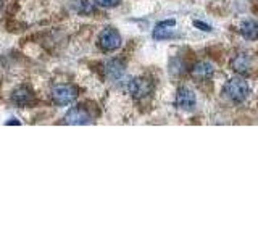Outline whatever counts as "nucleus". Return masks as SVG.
Wrapping results in <instances>:
<instances>
[{"instance_id":"39448f33","label":"nucleus","mask_w":258,"mask_h":242,"mask_svg":"<svg viewBox=\"0 0 258 242\" xmlns=\"http://www.w3.org/2000/svg\"><path fill=\"white\" fill-rule=\"evenodd\" d=\"M64 121L68 125H87L91 123V115L81 107H73L68 110V113L64 115Z\"/></svg>"},{"instance_id":"2eb2a0df","label":"nucleus","mask_w":258,"mask_h":242,"mask_svg":"<svg viewBox=\"0 0 258 242\" xmlns=\"http://www.w3.org/2000/svg\"><path fill=\"white\" fill-rule=\"evenodd\" d=\"M194 26H197L200 29H204V31H212V26L210 24H205V23H200V21H194Z\"/></svg>"},{"instance_id":"4468645a","label":"nucleus","mask_w":258,"mask_h":242,"mask_svg":"<svg viewBox=\"0 0 258 242\" xmlns=\"http://www.w3.org/2000/svg\"><path fill=\"white\" fill-rule=\"evenodd\" d=\"M97 4H99L100 7H105V8H111V7H116L119 5L121 0H95Z\"/></svg>"},{"instance_id":"9d476101","label":"nucleus","mask_w":258,"mask_h":242,"mask_svg":"<svg viewBox=\"0 0 258 242\" xmlns=\"http://www.w3.org/2000/svg\"><path fill=\"white\" fill-rule=\"evenodd\" d=\"M250 56L247 53H239L231 60V68L236 73H247L250 68Z\"/></svg>"},{"instance_id":"9b49d317","label":"nucleus","mask_w":258,"mask_h":242,"mask_svg":"<svg viewBox=\"0 0 258 242\" xmlns=\"http://www.w3.org/2000/svg\"><path fill=\"white\" fill-rule=\"evenodd\" d=\"M240 34L248 40L258 39V24L253 20L244 21L240 24Z\"/></svg>"},{"instance_id":"0eeeda50","label":"nucleus","mask_w":258,"mask_h":242,"mask_svg":"<svg viewBox=\"0 0 258 242\" xmlns=\"http://www.w3.org/2000/svg\"><path fill=\"white\" fill-rule=\"evenodd\" d=\"M215 68L213 65H210L207 62H200L197 65H194V68L190 70V78L196 81H205L213 76Z\"/></svg>"},{"instance_id":"f257e3e1","label":"nucleus","mask_w":258,"mask_h":242,"mask_svg":"<svg viewBox=\"0 0 258 242\" xmlns=\"http://www.w3.org/2000/svg\"><path fill=\"white\" fill-rule=\"evenodd\" d=\"M224 94L229 97L232 102H242L248 94V86L244 79L232 78L224 86Z\"/></svg>"},{"instance_id":"20e7f679","label":"nucleus","mask_w":258,"mask_h":242,"mask_svg":"<svg viewBox=\"0 0 258 242\" xmlns=\"http://www.w3.org/2000/svg\"><path fill=\"white\" fill-rule=\"evenodd\" d=\"M99 45L102 47V50L105 52H111L116 50V48L121 47V36L116 29L113 28H107L100 32L99 36Z\"/></svg>"},{"instance_id":"1a4fd4ad","label":"nucleus","mask_w":258,"mask_h":242,"mask_svg":"<svg viewBox=\"0 0 258 242\" xmlns=\"http://www.w3.org/2000/svg\"><path fill=\"white\" fill-rule=\"evenodd\" d=\"M174 26H176V21H173V20L158 23L155 31H153V37H155V39H169V37H174L176 32H174V29H171Z\"/></svg>"},{"instance_id":"6e6552de","label":"nucleus","mask_w":258,"mask_h":242,"mask_svg":"<svg viewBox=\"0 0 258 242\" xmlns=\"http://www.w3.org/2000/svg\"><path fill=\"white\" fill-rule=\"evenodd\" d=\"M12 100L18 105V107H28V105L32 103V100H34V94H32V91L29 87L21 86L18 89H15V92L12 95Z\"/></svg>"},{"instance_id":"7ed1b4c3","label":"nucleus","mask_w":258,"mask_h":242,"mask_svg":"<svg viewBox=\"0 0 258 242\" xmlns=\"http://www.w3.org/2000/svg\"><path fill=\"white\" fill-rule=\"evenodd\" d=\"M127 91L131 94L134 99L141 100L145 99L147 95L152 94L153 91V86H152V81H149L147 78H134L129 81L127 84Z\"/></svg>"},{"instance_id":"423d86ee","label":"nucleus","mask_w":258,"mask_h":242,"mask_svg":"<svg viewBox=\"0 0 258 242\" xmlns=\"http://www.w3.org/2000/svg\"><path fill=\"white\" fill-rule=\"evenodd\" d=\"M176 105L179 107L181 110H190L194 108V105H196V95L187 87H181L177 89L176 92Z\"/></svg>"},{"instance_id":"f8f14e48","label":"nucleus","mask_w":258,"mask_h":242,"mask_svg":"<svg viewBox=\"0 0 258 242\" xmlns=\"http://www.w3.org/2000/svg\"><path fill=\"white\" fill-rule=\"evenodd\" d=\"M105 70H107V75L111 79H118L124 75V65L121 63L119 60H111L105 65Z\"/></svg>"},{"instance_id":"f03ea898","label":"nucleus","mask_w":258,"mask_h":242,"mask_svg":"<svg viewBox=\"0 0 258 242\" xmlns=\"http://www.w3.org/2000/svg\"><path fill=\"white\" fill-rule=\"evenodd\" d=\"M52 99L58 105H68L78 99V89L70 84H58L52 89Z\"/></svg>"},{"instance_id":"ddd939ff","label":"nucleus","mask_w":258,"mask_h":242,"mask_svg":"<svg viewBox=\"0 0 258 242\" xmlns=\"http://www.w3.org/2000/svg\"><path fill=\"white\" fill-rule=\"evenodd\" d=\"M73 7L78 13H91L94 10L92 4H89V0H73Z\"/></svg>"}]
</instances>
